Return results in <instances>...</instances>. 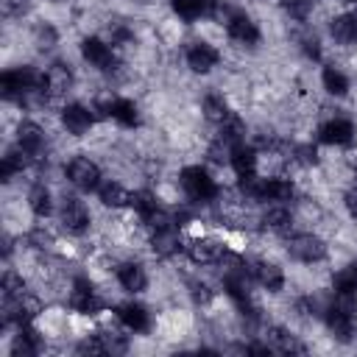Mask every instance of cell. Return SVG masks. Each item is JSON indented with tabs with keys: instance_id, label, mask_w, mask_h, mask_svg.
<instances>
[{
	"instance_id": "obj_1",
	"label": "cell",
	"mask_w": 357,
	"mask_h": 357,
	"mask_svg": "<svg viewBox=\"0 0 357 357\" xmlns=\"http://www.w3.org/2000/svg\"><path fill=\"white\" fill-rule=\"evenodd\" d=\"M178 181H181V190L187 192V198H192V201H209L218 192L212 176L204 167H184Z\"/></svg>"
},
{
	"instance_id": "obj_2",
	"label": "cell",
	"mask_w": 357,
	"mask_h": 357,
	"mask_svg": "<svg viewBox=\"0 0 357 357\" xmlns=\"http://www.w3.org/2000/svg\"><path fill=\"white\" fill-rule=\"evenodd\" d=\"M67 178L78 190H98V184H100V167L92 159H86V156H75L67 165Z\"/></svg>"
},
{
	"instance_id": "obj_3",
	"label": "cell",
	"mask_w": 357,
	"mask_h": 357,
	"mask_svg": "<svg viewBox=\"0 0 357 357\" xmlns=\"http://www.w3.org/2000/svg\"><path fill=\"white\" fill-rule=\"evenodd\" d=\"M287 251L301 262H321L326 257V243L315 234H293Z\"/></svg>"
},
{
	"instance_id": "obj_4",
	"label": "cell",
	"mask_w": 357,
	"mask_h": 357,
	"mask_svg": "<svg viewBox=\"0 0 357 357\" xmlns=\"http://www.w3.org/2000/svg\"><path fill=\"white\" fill-rule=\"evenodd\" d=\"M184 248H187V257H190L192 262H198V265L218 262V259H223V254H226L223 243L215 240V237H195V240H190Z\"/></svg>"
},
{
	"instance_id": "obj_5",
	"label": "cell",
	"mask_w": 357,
	"mask_h": 357,
	"mask_svg": "<svg viewBox=\"0 0 357 357\" xmlns=\"http://www.w3.org/2000/svg\"><path fill=\"white\" fill-rule=\"evenodd\" d=\"M81 56H84L86 64H92L98 70H112L114 67V53L103 39H95V36L84 39L81 42Z\"/></svg>"
},
{
	"instance_id": "obj_6",
	"label": "cell",
	"mask_w": 357,
	"mask_h": 357,
	"mask_svg": "<svg viewBox=\"0 0 357 357\" xmlns=\"http://www.w3.org/2000/svg\"><path fill=\"white\" fill-rule=\"evenodd\" d=\"M184 59H187V67L192 70V73H209L215 64H218V50L209 45V42H192L190 47H187V53H184Z\"/></svg>"
},
{
	"instance_id": "obj_7",
	"label": "cell",
	"mask_w": 357,
	"mask_h": 357,
	"mask_svg": "<svg viewBox=\"0 0 357 357\" xmlns=\"http://www.w3.org/2000/svg\"><path fill=\"white\" fill-rule=\"evenodd\" d=\"M61 123H64V128H67L73 137H84V134H89L95 117H92V112H89L86 106L70 103V106L61 109Z\"/></svg>"
},
{
	"instance_id": "obj_8",
	"label": "cell",
	"mask_w": 357,
	"mask_h": 357,
	"mask_svg": "<svg viewBox=\"0 0 357 357\" xmlns=\"http://www.w3.org/2000/svg\"><path fill=\"white\" fill-rule=\"evenodd\" d=\"M61 226L70 231V234H84L89 229V212L81 201L75 198H64L61 204Z\"/></svg>"
},
{
	"instance_id": "obj_9",
	"label": "cell",
	"mask_w": 357,
	"mask_h": 357,
	"mask_svg": "<svg viewBox=\"0 0 357 357\" xmlns=\"http://www.w3.org/2000/svg\"><path fill=\"white\" fill-rule=\"evenodd\" d=\"M226 31L240 45H257L259 42V28H257V22L248 14H231L226 20Z\"/></svg>"
},
{
	"instance_id": "obj_10",
	"label": "cell",
	"mask_w": 357,
	"mask_h": 357,
	"mask_svg": "<svg viewBox=\"0 0 357 357\" xmlns=\"http://www.w3.org/2000/svg\"><path fill=\"white\" fill-rule=\"evenodd\" d=\"M318 139L326 145H349L354 139V126L343 117H332L318 128Z\"/></svg>"
},
{
	"instance_id": "obj_11",
	"label": "cell",
	"mask_w": 357,
	"mask_h": 357,
	"mask_svg": "<svg viewBox=\"0 0 357 357\" xmlns=\"http://www.w3.org/2000/svg\"><path fill=\"white\" fill-rule=\"evenodd\" d=\"M70 307H73L75 312H84V315H92V312L100 310V301H98V296H95V290H92V284H89L86 279H75V282H73Z\"/></svg>"
},
{
	"instance_id": "obj_12",
	"label": "cell",
	"mask_w": 357,
	"mask_h": 357,
	"mask_svg": "<svg viewBox=\"0 0 357 357\" xmlns=\"http://www.w3.org/2000/svg\"><path fill=\"white\" fill-rule=\"evenodd\" d=\"M17 145L31 156V159H36L39 153H42V148H45V131L36 126V123H20L17 126Z\"/></svg>"
},
{
	"instance_id": "obj_13",
	"label": "cell",
	"mask_w": 357,
	"mask_h": 357,
	"mask_svg": "<svg viewBox=\"0 0 357 357\" xmlns=\"http://www.w3.org/2000/svg\"><path fill=\"white\" fill-rule=\"evenodd\" d=\"M117 318H120V324H123L126 329H131V332H145V329L151 326L148 310H145L142 304H137V301L120 304V307H117Z\"/></svg>"
},
{
	"instance_id": "obj_14",
	"label": "cell",
	"mask_w": 357,
	"mask_h": 357,
	"mask_svg": "<svg viewBox=\"0 0 357 357\" xmlns=\"http://www.w3.org/2000/svg\"><path fill=\"white\" fill-rule=\"evenodd\" d=\"M251 276L265 287V290H271V293H276V290H282V284H284V273H282V268L279 265H273V262H265V259H259V262H251Z\"/></svg>"
},
{
	"instance_id": "obj_15",
	"label": "cell",
	"mask_w": 357,
	"mask_h": 357,
	"mask_svg": "<svg viewBox=\"0 0 357 357\" xmlns=\"http://www.w3.org/2000/svg\"><path fill=\"white\" fill-rule=\"evenodd\" d=\"M117 282H120V287L128 290V293H142L145 284H148V276H145L142 265H137V262H123V265H117Z\"/></svg>"
},
{
	"instance_id": "obj_16",
	"label": "cell",
	"mask_w": 357,
	"mask_h": 357,
	"mask_svg": "<svg viewBox=\"0 0 357 357\" xmlns=\"http://www.w3.org/2000/svg\"><path fill=\"white\" fill-rule=\"evenodd\" d=\"M170 3H173V11L190 22L201 20V17H212L215 6H218V0H170Z\"/></svg>"
},
{
	"instance_id": "obj_17",
	"label": "cell",
	"mask_w": 357,
	"mask_h": 357,
	"mask_svg": "<svg viewBox=\"0 0 357 357\" xmlns=\"http://www.w3.org/2000/svg\"><path fill=\"white\" fill-rule=\"evenodd\" d=\"M329 33H332V39L340 42V45L357 42V11H351V14H337V17L329 22Z\"/></svg>"
},
{
	"instance_id": "obj_18",
	"label": "cell",
	"mask_w": 357,
	"mask_h": 357,
	"mask_svg": "<svg viewBox=\"0 0 357 357\" xmlns=\"http://www.w3.org/2000/svg\"><path fill=\"white\" fill-rule=\"evenodd\" d=\"M98 198H100L106 206H112V209H120V206H128V204H131V192H128L123 184L112 181V178H106V181L98 184Z\"/></svg>"
},
{
	"instance_id": "obj_19",
	"label": "cell",
	"mask_w": 357,
	"mask_h": 357,
	"mask_svg": "<svg viewBox=\"0 0 357 357\" xmlns=\"http://www.w3.org/2000/svg\"><path fill=\"white\" fill-rule=\"evenodd\" d=\"M229 165L234 167L237 176H251V173L257 170V151H254L251 145L240 142V145L231 148V159H229Z\"/></svg>"
},
{
	"instance_id": "obj_20",
	"label": "cell",
	"mask_w": 357,
	"mask_h": 357,
	"mask_svg": "<svg viewBox=\"0 0 357 357\" xmlns=\"http://www.w3.org/2000/svg\"><path fill=\"white\" fill-rule=\"evenodd\" d=\"M293 184L287 178H262V201H276L284 204L293 198Z\"/></svg>"
},
{
	"instance_id": "obj_21",
	"label": "cell",
	"mask_w": 357,
	"mask_h": 357,
	"mask_svg": "<svg viewBox=\"0 0 357 357\" xmlns=\"http://www.w3.org/2000/svg\"><path fill=\"white\" fill-rule=\"evenodd\" d=\"M28 206H31L33 215L47 218V215L53 212V195H50V190H47L45 184H33V187L28 190Z\"/></svg>"
},
{
	"instance_id": "obj_22",
	"label": "cell",
	"mask_w": 357,
	"mask_h": 357,
	"mask_svg": "<svg viewBox=\"0 0 357 357\" xmlns=\"http://www.w3.org/2000/svg\"><path fill=\"white\" fill-rule=\"evenodd\" d=\"M178 231H176V226H170V229H156L153 231V237H151V245H153V251L159 254V257H170V254H176L178 251Z\"/></svg>"
},
{
	"instance_id": "obj_23",
	"label": "cell",
	"mask_w": 357,
	"mask_h": 357,
	"mask_svg": "<svg viewBox=\"0 0 357 357\" xmlns=\"http://www.w3.org/2000/svg\"><path fill=\"white\" fill-rule=\"evenodd\" d=\"M262 226L271 229V231H279V234H287L290 226H293V215L279 204V206H271L265 215H262Z\"/></svg>"
},
{
	"instance_id": "obj_24",
	"label": "cell",
	"mask_w": 357,
	"mask_h": 357,
	"mask_svg": "<svg viewBox=\"0 0 357 357\" xmlns=\"http://www.w3.org/2000/svg\"><path fill=\"white\" fill-rule=\"evenodd\" d=\"M204 117L212 120V123H218V126L231 117L229 103L223 100V95H206V98H204Z\"/></svg>"
},
{
	"instance_id": "obj_25",
	"label": "cell",
	"mask_w": 357,
	"mask_h": 357,
	"mask_svg": "<svg viewBox=\"0 0 357 357\" xmlns=\"http://www.w3.org/2000/svg\"><path fill=\"white\" fill-rule=\"evenodd\" d=\"M11 351L14 354H36L39 351V337L31 326L20 324V332L14 335V343H11Z\"/></svg>"
},
{
	"instance_id": "obj_26",
	"label": "cell",
	"mask_w": 357,
	"mask_h": 357,
	"mask_svg": "<svg viewBox=\"0 0 357 357\" xmlns=\"http://www.w3.org/2000/svg\"><path fill=\"white\" fill-rule=\"evenodd\" d=\"M321 81H324V89L329 92V95H346L349 92V78L337 70V67H324V73H321Z\"/></svg>"
},
{
	"instance_id": "obj_27",
	"label": "cell",
	"mask_w": 357,
	"mask_h": 357,
	"mask_svg": "<svg viewBox=\"0 0 357 357\" xmlns=\"http://www.w3.org/2000/svg\"><path fill=\"white\" fill-rule=\"evenodd\" d=\"M112 117H114L120 126H126V128H134V126L139 123V112H137L134 100H126V98H117V100H114Z\"/></svg>"
},
{
	"instance_id": "obj_28",
	"label": "cell",
	"mask_w": 357,
	"mask_h": 357,
	"mask_svg": "<svg viewBox=\"0 0 357 357\" xmlns=\"http://www.w3.org/2000/svg\"><path fill=\"white\" fill-rule=\"evenodd\" d=\"M128 206H134V212H137L142 220H148V218L159 209V201H156V195H153L151 190H139V192L131 195V204H128Z\"/></svg>"
},
{
	"instance_id": "obj_29",
	"label": "cell",
	"mask_w": 357,
	"mask_h": 357,
	"mask_svg": "<svg viewBox=\"0 0 357 357\" xmlns=\"http://www.w3.org/2000/svg\"><path fill=\"white\" fill-rule=\"evenodd\" d=\"M268 346L276 349V351H284V354L301 351V343H298L290 332H284V329H271V332H268Z\"/></svg>"
},
{
	"instance_id": "obj_30",
	"label": "cell",
	"mask_w": 357,
	"mask_h": 357,
	"mask_svg": "<svg viewBox=\"0 0 357 357\" xmlns=\"http://www.w3.org/2000/svg\"><path fill=\"white\" fill-rule=\"evenodd\" d=\"M47 89H53V92H64V89H70V84H73V75H70V70L64 67V64H53V67H47Z\"/></svg>"
},
{
	"instance_id": "obj_31",
	"label": "cell",
	"mask_w": 357,
	"mask_h": 357,
	"mask_svg": "<svg viewBox=\"0 0 357 357\" xmlns=\"http://www.w3.org/2000/svg\"><path fill=\"white\" fill-rule=\"evenodd\" d=\"M335 293H357V273L351 265L335 273Z\"/></svg>"
},
{
	"instance_id": "obj_32",
	"label": "cell",
	"mask_w": 357,
	"mask_h": 357,
	"mask_svg": "<svg viewBox=\"0 0 357 357\" xmlns=\"http://www.w3.org/2000/svg\"><path fill=\"white\" fill-rule=\"evenodd\" d=\"M22 296H25L22 276L6 271V273H3V298H22Z\"/></svg>"
},
{
	"instance_id": "obj_33",
	"label": "cell",
	"mask_w": 357,
	"mask_h": 357,
	"mask_svg": "<svg viewBox=\"0 0 357 357\" xmlns=\"http://www.w3.org/2000/svg\"><path fill=\"white\" fill-rule=\"evenodd\" d=\"M312 8V0H284V11L293 17V20H304Z\"/></svg>"
},
{
	"instance_id": "obj_34",
	"label": "cell",
	"mask_w": 357,
	"mask_h": 357,
	"mask_svg": "<svg viewBox=\"0 0 357 357\" xmlns=\"http://www.w3.org/2000/svg\"><path fill=\"white\" fill-rule=\"evenodd\" d=\"M103 351H106L103 337H84L78 343V354H103Z\"/></svg>"
},
{
	"instance_id": "obj_35",
	"label": "cell",
	"mask_w": 357,
	"mask_h": 357,
	"mask_svg": "<svg viewBox=\"0 0 357 357\" xmlns=\"http://www.w3.org/2000/svg\"><path fill=\"white\" fill-rule=\"evenodd\" d=\"M31 243H33L36 248H50V245H53V234H50L47 229L36 226V229L31 231Z\"/></svg>"
},
{
	"instance_id": "obj_36",
	"label": "cell",
	"mask_w": 357,
	"mask_h": 357,
	"mask_svg": "<svg viewBox=\"0 0 357 357\" xmlns=\"http://www.w3.org/2000/svg\"><path fill=\"white\" fill-rule=\"evenodd\" d=\"M296 159H298V165H315L318 162V151L312 145H298L296 148Z\"/></svg>"
},
{
	"instance_id": "obj_37",
	"label": "cell",
	"mask_w": 357,
	"mask_h": 357,
	"mask_svg": "<svg viewBox=\"0 0 357 357\" xmlns=\"http://www.w3.org/2000/svg\"><path fill=\"white\" fill-rule=\"evenodd\" d=\"M53 42H56V31H53L50 25H42V28L36 31V45H39V47H53Z\"/></svg>"
},
{
	"instance_id": "obj_38",
	"label": "cell",
	"mask_w": 357,
	"mask_h": 357,
	"mask_svg": "<svg viewBox=\"0 0 357 357\" xmlns=\"http://www.w3.org/2000/svg\"><path fill=\"white\" fill-rule=\"evenodd\" d=\"M301 45H304V53H307L310 59H318V56H321V47H318V39H315V36H307Z\"/></svg>"
},
{
	"instance_id": "obj_39",
	"label": "cell",
	"mask_w": 357,
	"mask_h": 357,
	"mask_svg": "<svg viewBox=\"0 0 357 357\" xmlns=\"http://www.w3.org/2000/svg\"><path fill=\"white\" fill-rule=\"evenodd\" d=\"M192 296H195V301H209V298H212V293H209L206 284H195V287H192Z\"/></svg>"
},
{
	"instance_id": "obj_40",
	"label": "cell",
	"mask_w": 357,
	"mask_h": 357,
	"mask_svg": "<svg viewBox=\"0 0 357 357\" xmlns=\"http://www.w3.org/2000/svg\"><path fill=\"white\" fill-rule=\"evenodd\" d=\"M346 209H349V215L357 220V190H351V192L346 195Z\"/></svg>"
},
{
	"instance_id": "obj_41",
	"label": "cell",
	"mask_w": 357,
	"mask_h": 357,
	"mask_svg": "<svg viewBox=\"0 0 357 357\" xmlns=\"http://www.w3.org/2000/svg\"><path fill=\"white\" fill-rule=\"evenodd\" d=\"M56 3H64V0H56Z\"/></svg>"
}]
</instances>
